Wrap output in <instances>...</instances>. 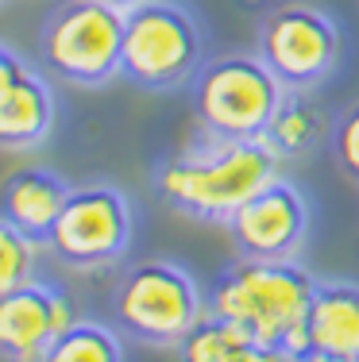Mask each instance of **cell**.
<instances>
[{"label": "cell", "instance_id": "1", "mask_svg": "<svg viewBox=\"0 0 359 362\" xmlns=\"http://www.w3.org/2000/svg\"><path fill=\"white\" fill-rule=\"evenodd\" d=\"M278 154L267 139H209L174 154L155 174L159 197L174 212L201 223H228L244 201L278 177Z\"/></svg>", "mask_w": 359, "mask_h": 362}, {"label": "cell", "instance_id": "2", "mask_svg": "<svg viewBox=\"0 0 359 362\" xmlns=\"http://www.w3.org/2000/svg\"><path fill=\"white\" fill-rule=\"evenodd\" d=\"M313 286H317V278L297 262L239 258L212 281V289L205 293V305L212 316L239 324L251 339L302 355L309 347L305 313H309Z\"/></svg>", "mask_w": 359, "mask_h": 362}, {"label": "cell", "instance_id": "3", "mask_svg": "<svg viewBox=\"0 0 359 362\" xmlns=\"http://www.w3.org/2000/svg\"><path fill=\"white\" fill-rule=\"evenodd\" d=\"M286 85L259 54H220L193 74V112L209 139H263Z\"/></svg>", "mask_w": 359, "mask_h": 362}, {"label": "cell", "instance_id": "4", "mask_svg": "<svg viewBox=\"0 0 359 362\" xmlns=\"http://www.w3.org/2000/svg\"><path fill=\"white\" fill-rule=\"evenodd\" d=\"M205 62L198 16L178 0H143L124 12L120 74L139 89H178Z\"/></svg>", "mask_w": 359, "mask_h": 362}, {"label": "cell", "instance_id": "5", "mask_svg": "<svg viewBox=\"0 0 359 362\" xmlns=\"http://www.w3.org/2000/svg\"><path fill=\"white\" fill-rule=\"evenodd\" d=\"M205 313L209 305L193 274L166 258L135 262L113 289L116 327L147 347H178Z\"/></svg>", "mask_w": 359, "mask_h": 362}, {"label": "cell", "instance_id": "6", "mask_svg": "<svg viewBox=\"0 0 359 362\" xmlns=\"http://www.w3.org/2000/svg\"><path fill=\"white\" fill-rule=\"evenodd\" d=\"M124 12L105 0H66L39 31V54L55 77L70 85H105L120 74Z\"/></svg>", "mask_w": 359, "mask_h": 362}, {"label": "cell", "instance_id": "7", "mask_svg": "<svg viewBox=\"0 0 359 362\" xmlns=\"http://www.w3.org/2000/svg\"><path fill=\"white\" fill-rule=\"evenodd\" d=\"M255 54L275 70L286 89H321L340 66L344 35L324 8L290 0L259 20Z\"/></svg>", "mask_w": 359, "mask_h": 362}, {"label": "cell", "instance_id": "8", "mask_svg": "<svg viewBox=\"0 0 359 362\" xmlns=\"http://www.w3.org/2000/svg\"><path fill=\"white\" fill-rule=\"evenodd\" d=\"M132 231V204L116 185H81L70 189L47 247L70 270H105L127 255Z\"/></svg>", "mask_w": 359, "mask_h": 362}, {"label": "cell", "instance_id": "9", "mask_svg": "<svg viewBox=\"0 0 359 362\" xmlns=\"http://www.w3.org/2000/svg\"><path fill=\"white\" fill-rule=\"evenodd\" d=\"M239 258L255 262H297L309 239V201L286 177H275L236 209L224 223Z\"/></svg>", "mask_w": 359, "mask_h": 362}, {"label": "cell", "instance_id": "10", "mask_svg": "<svg viewBox=\"0 0 359 362\" xmlns=\"http://www.w3.org/2000/svg\"><path fill=\"white\" fill-rule=\"evenodd\" d=\"M78 316L62 289L28 281L0 297V358L4 362H47L55 339Z\"/></svg>", "mask_w": 359, "mask_h": 362}, {"label": "cell", "instance_id": "11", "mask_svg": "<svg viewBox=\"0 0 359 362\" xmlns=\"http://www.w3.org/2000/svg\"><path fill=\"white\" fill-rule=\"evenodd\" d=\"M66 197H70V185L55 174V170L42 166H23L16 174L4 177L0 185V216L8 223L23 231V235L47 243L50 228H55L58 212H62Z\"/></svg>", "mask_w": 359, "mask_h": 362}, {"label": "cell", "instance_id": "12", "mask_svg": "<svg viewBox=\"0 0 359 362\" xmlns=\"http://www.w3.org/2000/svg\"><path fill=\"white\" fill-rule=\"evenodd\" d=\"M309 347L359 358V286L355 281H317L305 313Z\"/></svg>", "mask_w": 359, "mask_h": 362}, {"label": "cell", "instance_id": "13", "mask_svg": "<svg viewBox=\"0 0 359 362\" xmlns=\"http://www.w3.org/2000/svg\"><path fill=\"white\" fill-rule=\"evenodd\" d=\"M329 135H332L329 112L313 100V89H286V97H282L263 139H267V146L278 158L302 162L309 154H317L329 143Z\"/></svg>", "mask_w": 359, "mask_h": 362}, {"label": "cell", "instance_id": "14", "mask_svg": "<svg viewBox=\"0 0 359 362\" xmlns=\"http://www.w3.org/2000/svg\"><path fill=\"white\" fill-rule=\"evenodd\" d=\"M55 127V93L35 70L0 100V146L4 151H28L39 146Z\"/></svg>", "mask_w": 359, "mask_h": 362}, {"label": "cell", "instance_id": "15", "mask_svg": "<svg viewBox=\"0 0 359 362\" xmlns=\"http://www.w3.org/2000/svg\"><path fill=\"white\" fill-rule=\"evenodd\" d=\"M47 362H124V343L108 324L74 320L55 339Z\"/></svg>", "mask_w": 359, "mask_h": 362}, {"label": "cell", "instance_id": "16", "mask_svg": "<svg viewBox=\"0 0 359 362\" xmlns=\"http://www.w3.org/2000/svg\"><path fill=\"white\" fill-rule=\"evenodd\" d=\"M244 339H251V335L239 324L205 313L201 320L182 335V343H178L174 351H178V362H224L232 355V347H239Z\"/></svg>", "mask_w": 359, "mask_h": 362}, {"label": "cell", "instance_id": "17", "mask_svg": "<svg viewBox=\"0 0 359 362\" xmlns=\"http://www.w3.org/2000/svg\"><path fill=\"white\" fill-rule=\"evenodd\" d=\"M35 266H39V239L23 235L16 223L0 216V297L35 281Z\"/></svg>", "mask_w": 359, "mask_h": 362}, {"label": "cell", "instance_id": "18", "mask_svg": "<svg viewBox=\"0 0 359 362\" xmlns=\"http://www.w3.org/2000/svg\"><path fill=\"white\" fill-rule=\"evenodd\" d=\"M329 151H332V158H336L340 174L359 185V100L348 105L336 119H332Z\"/></svg>", "mask_w": 359, "mask_h": 362}, {"label": "cell", "instance_id": "19", "mask_svg": "<svg viewBox=\"0 0 359 362\" xmlns=\"http://www.w3.org/2000/svg\"><path fill=\"white\" fill-rule=\"evenodd\" d=\"M224 362H297L294 351L275 347V343H259V339H244L239 347H232V355Z\"/></svg>", "mask_w": 359, "mask_h": 362}, {"label": "cell", "instance_id": "20", "mask_svg": "<svg viewBox=\"0 0 359 362\" xmlns=\"http://www.w3.org/2000/svg\"><path fill=\"white\" fill-rule=\"evenodd\" d=\"M23 74H28V62H23L16 50L0 47V100H4L8 93H12L16 85L23 81Z\"/></svg>", "mask_w": 359, "mask_h": 362}, {"label": "cell", "instance_id": "21", "mask_svg": "<svg viewBox=\"0 0 359 362\" xmlns=\"http://www.w3.org/2000/svg\"><path fill=\"white\" fill-rule=\"evenodd\" d=\"M297 362H359V358L336 355V351H321V347H305L302 355H297Z\"/></svg>", "mask_w": 359, "mask_h": 362}, {"label": "cell", "instance_id": "22", "mask_svg": "<svg viewBox=\"0 0 359 362\" xmlns=\"http://www.w3.org/2000/svg\"><path fill=\"white\" fill-rule=\"evenodd\" d=\"M105 4H113V8H120V12H127V8L143 4V0H105Z\"/></svg>", "mask_w": 359, "mask_h": 362}]
</instances>
